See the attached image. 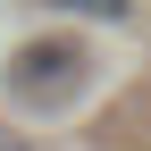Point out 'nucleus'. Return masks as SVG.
<instances>
[{
	"label": "nucleus",
	"mask_w": 151,
	"mask_h": 151,
	"mask_svg": "<svg viewBox=\"0 0 151 151\" xmlns=\"http://www.w3.org/2000/svg\"><path fill=\"white\" fill-rule=\"evenodd\" d=\"M0 151H25V143H17V134H0Z\"/></svg>",
	"instance_id": "7ed1b4c3"
},
{
	"label": "nucleus",
	"mask_w": 151,
	"mask_h": 151,
	"mask_svg": "<svg viewBox=\"0 0 151 151\" xmlns=\"http://www.w3.org/2000/svg\"><path fill=\"white\" fill-rule=\"evenodd\" d=\"M59 9H84V17H126V0H59Z\"/></svg>",
	"instance_id": "f03ea898"
},
{
	"label": "nucleus",
	"mask_w": 151,
	"mask_h": 151,
	"mask_svg": "<svg viewBox=\"0 0 151 151\" xmlns=\"http://www.w3.org/2000/svg\"><path fill=\"white\" fill-rule=\"evenodd\" d=\"M76 76H84V50L76 42H25L17 67H9V84H17V101H67Z\"/></svg>",
	"instance_id": "f257e3e1"
}]
</instances>
